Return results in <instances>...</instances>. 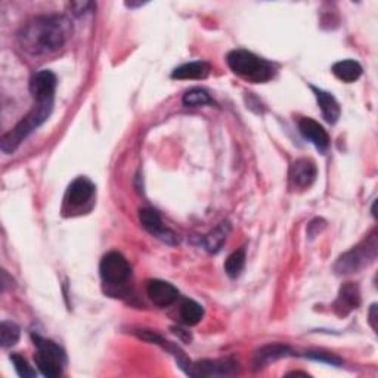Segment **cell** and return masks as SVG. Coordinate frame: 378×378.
<instances>
[{
	"label": "cell",
	"instance_id": "obj_1",
	"mask_svg": "<svg viewBox=\"0 0 378 378\" xmlns=\"http://www.w3.org/2000/svg\"><path fill=\"white\" fill-rule=\"evenodd\" d=\"M71 36V24L66 17L51 15L28 23L18 36L23 49L31 55H46L59 51Z\"/></svg>",
	"mask_w": 378,
	"mask_h": 378
},
{
	"label": "cell",
	"instance_id": "obj_2",
	"mask_svg": "<svg viewBox=\"0 0 378 378\" xmlns=\"http://www.w3.org/2000/svg\"><path fill=\"white\" fill-rule=\"evenodd\" d=\"M226 59L229 68L248 82L264 83L272 80L275 75V67L269 61L245 49H235L229 52Z\"/></svg>",
	"mask_w": 378,
	"mask_h": 378
},
{
	"label": "cell",
	"instance_id": "obj_3",
	"mask_svg": "<svg viewBox=\"0 0 378 378\" xmlns=\"http://www.w3.org/2000/svg\"><path fill=\"white\" fill-rule=\"evenodd\" d=\"M52 109H54V102H37L36 106L33 108V111L15 126L9 133L4 135L2 140H0L2 151L5 154H12L21 145V142L25 138H28L37 128H40L47 118H49Z\"/></svg>",
	"mask_w": 378,
	"mask_h": 378
},
{
	"label": "cell",
	"instance_id": "obj_4",
	"mask_svg": "<svg viewBox=\"0 0 378 378\" xmlns=\"http://www.w3.org/2000/svg\"><path fill=\"white\" fill-rule=\"evenodd\" d=\"M33 341L36 346V355H35V362L40 372L44 377L49 378H56L62 374V370L66 367V352L62 350L59 346L51 340H46L40 336L33 334Z\"/></svg>",
	"mask_w": 378,
	"mask_h": 378
},
{
	"label": "cell",
	"instance_id": "obj_5",
	"mask_svg": "<svg viewBox=\"0 0 378 378\" xmlns=\"http://www.w3.org/2000/svg\"><path fill=\"white\" fill-rule=\"evenodd\" d=\"M375 257H377V236L375 232H372L364 243L352 248L339 259L336 264V271L341 275L358 272L360 269H364V267L368 266L371 262H374Z\"/></svg>",
	"mask_w": 378,
	"mask_h": 378
},
{
	"label": "cell",
	"instance_id": "obj_6",
	"mask_svg": "<svg viewBox=\"0 0 378 378\" xmlns=\"http://www.w3.org/2000/svg\"><path fill=\"white\" fill-rule=\"evenodd\" d=\"M99 274L104 284L111 287L126 286L132 278V267L126 257L117 251H111L102 257L99 264Z\"/></svg>",
	"mask_w": 378,
	"mask_h": 378
},
{
	"label": "cell",
	"instance_id": "obj_7",
	"mask_svg": "<svg viewBox=\"0 0 378 378\" xmlns=\"http://www.w3.org/2000/svg\"><path fill=\"white\" fill-rule=\"evenodd\" d=\"M240 372V367L232 359L219 360H200L191 365L189 374L191 377H228Z\"/></svg>",
	"mask_w": 378,
	"mask_h": 378
},
{
	"label": "cell",
	"instance_id": "obj_8",
	"mask_svg": "<svg viewBox=\"0 0 378 378\" xmlns=\"http://www.w3.org/2000/svg\"><path fill=\"white\" fill-rule=\"evenodd\" d=\"M139 220L142 226H144L155 238H159L167 244H178V238L175 232L169 229L160 217V214L152 209H142L139 212Z\"/></svg>",
	"mask_w": 378,
	"mask_h": 378
},
{
	"label": "cell",
	"instance_id": "obj_9",
	"mask_svg": "<svg viewBox=\"0 0 378 378\" xmlns=\"http://www.w3.org/2000/svg\"><path fill=\"white\" fill-rule=\"evenodd\" d=\"M56 90V75L51 70H42L31 78L30 92L36 102H54Z\"/></svg>",
	"mask_w": 378,
	"mask_h": 378
},
{
	"label": "cell",
	"instance_id": "obj_10",
	"mask_svg": "<svg viewBox=\"0 0 378 378\" xmlns=\"http://www.w3.org/2000/svg\"><path fill=\"white\" fill-rule=\"evenodd\" d=\"M147 293L151 302L159 307H167L179 298V290L167 281L151 279L147 284Z\"/></svg>",
	"mask_w": 378,
	"mask_h": 378
},
{
	"label": "cell",
	"instance_id": "obj_11",
	"mask_svg": "<svg viewBox=\"0 0 378 378\" xmlns=\"http://www.w3.org/2000/svg\"><path fill=\"white\" fill-rule=\"evenodd\" d=\"M318 170L312 160L300 159L293 163L290 167V183L294 189H307L317 179Z\"/></svg>",
	"mask_w": 378,
	"mask_h": 378
},
{
	"label": "cell",
	"instance_id": "obj_12",
	"mask_svg": "<svg viewBox=\"0 0 378 378\" xmlns=\"http://www.w3.org/2000/svg\"><path fill=\"white\" fill-rule=\"evenodd\" d=\"M298 130H300L302 136L307 139L315 148L319 150L321 152H325L329 147V136L322 126L309 117H302L298 120Z\"/></svg>",
	"mask_w": 378,
	"mask_h": 378
},
{
	"label": "cell",
	"instance_id": "obj_13",
	"mask_svg": "<svg viewBox=\"0 0 378 378\" xmlns=\"http://www.w3.org/2000/svg\"><path fill=\"white\" fill-rule=\"evenodd\" d=\"M94 194V185L87 178H77L67 189L66 201L73 207L86 204Z\"/></svg>",
	"mask_w": 378,
	"mask_h": 378
},
{
	"label": "cell",
	"instance_id": "obj_14",
	"mask_svg": "<svg viewBox=\"0 0 378 378\" xmlns=\"http://www.w3.org/2000/svg\"><path fill=\"white\" fill-rule=\"evenodd\" d=\"M310 89L313 90L315 98H317V101H318V105L321 108L324 120L328 124H336L340 118V114H341V108H340V104L337 102V99L329 92H325L322 89H318L315 86H310Z\"/></svg>",
	"mask_w": 378,
	"mask_h": 378
},
{
	"label": "cell",
	"instance_id": "obj_15",
	"mask_svg": "<svg viewBox=\"0 0 378 378\" xmlns=\"http://www.w3.org/2000/svg\"><path fill=\"white\" fill-rule=\"evenodd\" d=\"M360 305V291L359 287L353 282H346L340 288L339 298L336 302V310L340 315H348L349 312L358 309Z\"/></svg>",
	"mask_w": 378,
	"mask_h": 378
},
{
	"label": "cell",
	"instance_id": "obj_16",
	"mask_svg": "<svg viewBox=\"0 0 378 378\" xmlns=\"http://www.w3.org/2000/svg\"><path fill=\"white\" fill-rule=\"evenodd\" d=\"M210 70L212 67L209 62L195 61L178 67L171 73V77L178 78V80H201V78H206L210 74Z\"/></svg>",
	"mask_w": 378,
	"mask_h": 378
},
{
	"label": "cell",
	"instance_id": "obj_17",
	"mask_svg": "<svg viewBox=\"0 0 378 378\" xmlns=\"http://www.w3.org/2000/svg\"><path fill=\"white\" fill-rule=\"evenodd\" d=\"M288 355H291V349L288 346L284 344H269L262 348L256 355H255V367L263 368L266 365H269L271 362L279 360L282 358H287Z\"/></svg>",
	"mask_w": 378,
	"mask_h": 378
},
{
	"label": "cell",
	"instance_id": "obj_18",
	"mask_svg": "<svg viewBox=\"0 0 378 378\" xmlns=\"http://www.w3.org/2000/svg\"><path fill=\"white\" fill-rule=\"evenodd\" d=\"M333 74L344 83H353L362 75V67L358 61L344 59L333 66Z\"/></svg>",
	"mask_w": 378,
	"mask_h": 378
},
{
	"label": "cell",
	"instance_id": "obj_19",
	"mask_svg": "<svg viewBox=\"0 0 378 378\" xmlns=\"http://www.w3.org/2000/svg\"><path fill=\"white\" fill-rule=\"evenodd\" d=\"M231 231V225L228 222H224L217 225L209 235L204 236V247H206L207 251H210V253H216V251L220 250V247L224 245L226 236Z\"/></svg>",
	"mask_w": 378,
	"mask_h": 378
},
{
	"label": "cell",
	"instance_id": "obj_20",
	"mask_svg": "<svg viewBox=\"0 0 378 378\" xmlns=\"http://www.w3.org/2000/svg\"><path fill=\"white\" fill-rule=\"evenodd\" d=\"M204 317V309L200 303L194 302V300H185L181 306V318L182 321L193 327V325H197Z\"/></svg>",
	"mask_w": 378,
	"mask_h": 378
},
{
	"label": "cell",
	"instance_id": "obj_21",
	"mask_svg": "<svg viewBox=\"0 0 378 378\" xmlns=\"http://www.w3.org/2000/svg\"><path fill=\"white\" fill-rule=\"evenodd\" d=\"M20 336H21V329L15 322L4 321L2 324H0V343H2V348L5 349L12 348V346L18 343Z\"/></svg>",
	"mask_w": 378,
	"mask_h": 378
},
{
	"label": "cell",
	"instance_id": "obj_22",
	"mask_svg": "<svg viewBox=\"0 0 378 378\" xmlns=\"http://www.w3.org/2000/svg\"><path fill=\"white\" fill-rule=\"evenodd\" d=\"M182 102L188 108H198V106H204V105H212L213 99L209 94V92H206L204 89H200V87H194L183 94Z\"/></svg>",
	"mask_w": 378,
	"mask_h": 378
},
{
	"label": "cell",
	"instance_id": "obj_23",
	"mask_svg": "<svg viewBox=\"0 0 378 378\" xmlns=\"http://www.w3.org/2000/svg\"><path fill=\"white\" fill-rule=\"evenodd\" d=\"M245 266V248H240L233 251V253L225 262V272L229 278H238Z\"/></svg>",
	"mask_w": 378,
	"mask_h": 378
},
{
	"label": "cell",
	"instance_id": "obj_24",
	"mask_svg": "<svg viewBox=\"0 0 378 378\" xmlns=\"http://www.w3.org/2000/svg\"><path fill=\"white\" fill-rule=\"evenodd\" d=\"M11 360H12L13 367H15V371L18 372L20 377L30 378V377H36V375H37V372L28 365V362H27L23 356H20L18 353H13V355L11 356Z\"/></svg>",
	"mask_w": 378,
	"mask_h": 378
},
{
	"label": "cell",
	"instance_id": "obj_25",
	"mask_svg": "<svg viewBox=\"0 0 378 378\" xmlns=\"http://www.w3.org/2000/svg\"><path fill=\"white\" fill-rule=\"evenodd\" d=\"M306 356L309 359H313V360H318V362H325V364H329V365H341V359L337 358L336 355H331V353H325V352H307Z\"/></svg>",
	"mask_w": 378,
	"mask_h": 378
},
{
	"label": "cell",
	"instance_id": "obj_26",
	"mask_svg": "<svg viewBox=\"0 0 378 378\" xmlns=\"http://www.w3.org/2000/svg\"><path fill=\"white\" fill-rule=\"evenodd\" d=\"M70 8L73 9L74 15H78V17H80V15H85L92 8H94V5L90 4V2H74V4L70 5Z\"/></svg>",
	"mask_w": 378,
	"mask_h": 378
},
{
	"label": "cell",
	"instance_id": "obj_27",
	"mask_svg": "<svg viewBox=\"0 0 378 378\" xmlns=\"http://www.w3.org/2000/svg\"><path fill=\"white\" fill-rule=\"evenodd\" d=\"M173 329H175V334H176V336L179 334L181 339H183L185 341H191V339H193L191 334H188V333L185 334V333H183V329H181V328H173Z\"/></svg>",
	"mask_w": 378,
	"mask_h": 378
},
{
	"label": "cell",
	"instance_id": "obj_28",
	"mask_svg": "<svg viewBox=\"0 0 378 378\" xmlns=\"http://www.w3.org/2000/svg\"><path fill=\"white\" fill-rule=\"evenodd\" d=\"M375 312H377V305H372L371 306V310H370V322H371V325H372V328L375 329L377 327H375Z\"/></svg>",
	"mask_w": 378,
	"mask_h": 378
}]
</instances>
